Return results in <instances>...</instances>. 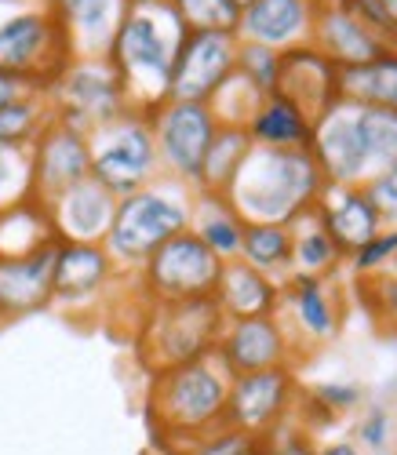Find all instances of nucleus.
Wrapping results in <instances>:
<instances>
[{"mask_svg":"<svg viewBox=\"0 0 397 455\" xmlns=\"http://www.w3.org/2000/svg\"><path fill=\"white\" fill-rule=\"evenodd\" d=\"M237 259L273 277L277 284H285L292 277V230L277 222H245L241 255Z\"/></svg>","mask_w":397,"mask_h":455,"instance_id":"nucleus-28","label":"nucleus"},{"mask_svg":"<svg viewBox=\"0 0 397 455\" xmlns=\"http://www.w3.org/2000/svg\"><path fill=\"white\" fill-rule=\"evenodd\" d=\"M365 194L372 197V204L379 208L386 226H397V164L383 168L379 175H372L365 182Z\"/></svg>","mask_w":397,"mask_h":455,"instance_id":"nucleus-42","label":"nucleus"},{"mask_svg":"<svg viewBox=\"0 0 397 455\" xmlns=\"http://www.w3.org/2000/svg\"><path fill=\"white\" fill-rule=\"evenodd\" d=\"M299 375L292 364L281 368H263L230 375L226 390V430H237L252 441H263L273 427L292 419V408L299 401Z\"/></svg>","mask_w":397,"mask_h":455,"instance_id":"nucleus-10","label":"nucleus"},{"mask_svg":"<svg viewBox=\"0 0 397 455\" xmlns=\"http://www.w3.org/2000/svg\"><path fill=\"white\" fill-rule=\"evenodd\" d=\"M277 69H281V52L273 48H263V44H252V41H237V66L233 73L259 92V95H273L277 88Z\"/></svg>","mask_w":397,"mask_h":455,"instance_id":"nucleus-37","label":"nucleus"},{"mask_svg":"<svg viewBox=\"0 0 397 455\" xmlns=\"http://www.w3.org/2000/svg\"><path fill=\"white\" fill-rule=\"evenodd\" d=\"M339 77H343V69L332 59H325L313 44H303V48L281 52V69H277L273 95L288 99L303 113V117L313 124L325 109H332L343 99Z\"/></svg>","mask_w":397,"mask_h":455,"instance_id":"nucleus-18","label":"nucleus"},{"mask_svg":"<svg viewBox=\"0 0 397 455\" xmlns=\"http://www.w3.org/2000/svg\"><path fill=\"white\" fill-rule=\"evenodd\" d=\"M383 8H386L390 22H393V29H397V0H383Z\"/></svg>","mask_w":397,"mask_h":455,"instance_id":"nucleus-48","label":"nucleus"},{"mask_svg":"<svg viewBox=\"0 0 397 455\" xmlns=\"http://www.w3.org/2000/svg\"><path fill=\"white\" fill-rule=\"evenodd\" d=\"M339 92L346 102L353 106H383V109H397V52L343 69L339 77Z\"/></svg>","mask_w":397,"mask_h":455,"instance_id":"nucleus-30","label":"nucleus"},{"mask_svg":"<svg viewBox=\"0 0 397 455\" xmlns=\"http://www.w3.org/2000/svg\"><path fill=\"white\" fill-rule=\"evenodd\" d=\"M390 434H393V415L383 404H369L365 415L357 419V441L372 451H383L390 444Z\"/></svg>","mask_w":397,"mask_h":455,"instance_id":"nucleus-41","label":"nucleus"},{"mask_svg":"<svg viewBox=\"0 0 397 455\" xmlns=\"http://www.w3.org/2000/svg\"><path fill=\"white\" fill-rule=\"evenodd\" d=\"M29 157H33V201L36 204L55 201L62 189L85 182L92 175L88 135L59 124L55 117L45 124V132L29 146Z\"/></svg>","mask_w":397,"mask_h":455,"instance_id":"nucleus-16","label":"nucleus"},{"mask_svg":"<svg viewBox=\"0 0 397 455\" xmlns=\"http://www.w3.org/2000/svg\"><path fill=\"white\" fill-rule=\"evenodd\" d=\"M226 390L230 375L212 357L179 364L150 375L146 394V423L161 448L186 455L197 441L226 427Z\"/></svg>","mask_w":397,"mask_h":455,"instance_id":"nucleus-2","label":"nucleus"},{"mask_svg":"<svg viewBox=\"0 0 397 455\" xmlns=\"http://www.w3.org/2000/svg\"><path fill=\"white\" fill-rule=\"evenodd\" d=\"M26 95H45V88H36L33 81L15 77V73H4V69H0V106H4V102H15V99H26Z\"/></svg>","mask_w":397,"mask_h":455,"instance_id":"nucleus-45","label":"nucleus"},{"mask_svg":"<svg viewBox=\"0 0 397 455\" xmlns=\"http://www.w3.org/2000/svg\"><path fill=\"white\" fill-rule=\"evenodd\" d=\"M33 201V157L29 146L0 142V212Z\"/></svg>","mask_w":397,"mask_h":455,"instance_id":"nucleus-34","label":"nucleus"},{"mask_svg":"<svg viewBox=\"0 0 397 455\" xmlns=\"http://www.w3.org/2000/svg\"><path fill=\"white\" fill-rule=\"evenodd\" d=\"M52 121L48 95H26L0 106V142L4 146H33L36 135Z\"/></svg>","mask_w":397,"mask_h":455,"instance_id":"nucleus-32","label":"nucleus"},{"mask_svg":"<svg viewBox=\"0 0 397 455\" xmlns=\"http://www.w3.org/2000/svg\"><path fill=\"white\" fill-rule=\"evenodd\" d=\"M88 146H92V179L102 189H109L117 201L161 175L150 113L125 109L117 121L95 128L88 135Z\"/></svg>","mask_w":397,"mask_h":455,"instance_id":"nucleus-7","label":"nucleus"},{"mask_svg":"<svg viewBox=\"0 0 397 455\" xmlns=\"http://www.w3.org/2000/svg\"><path fill=\"white\" fill-rule=\"evenodd\" d=\"M339 4H343L357 22H365L376 36H383V41L397 52V29H393V22H390V15H386V8H383V0H339Z\"/></svg>","mask_w":397,"mask_h":455,"instance_id":"nucleus-40","label":"nucleus"},{"mask_svg":"<svg viewBox=\"0 0 397 455\" xmlns=\"http://www.w3.org/2000/svg\"><path fill=\"white\" fill-rule=\"evenodd\" d=\"M121 8H142V4H165V0H117Z\"/></svg>","mask_w":397,"mask_h":455,"instance_id":"nucleus-47","label":"nucleus"},{"mask_svg":"<svg viewBox=\"0 0 397 455\" xmlns=\"http://www.w3.org/2000/svg\"><path fill=\"white\" fill-rule=\"evenodd\" d=\"M73 62L55 0H0V69L48 88Z\"/></svg>","mask_w":397,"mask_h":455,"instance_id":"nucleus-6","label":"nucleus"},{"mask_svg":"<svg viewBox=\"0 0 397 455\" xmlns=\"http://www.w3.org/2000/svg\"><path fill=\"white\" fill-rule=\"evenodd\" d=\"M252 444V437H245V434H237V430H215V434H208L205 441H197L186 455H241L245 448Z\"/></svg>","mask_w":397,"mask_h":455,"instance_id":"nucleus-44","label":"nucleus"},{"mask_svg":"<svg viewBox=\"0 0 397 455\" xmlns=\"http://www.w3.org/2000/svg\"><path fill=\"white\" fill-rule=\"evenodd\" d=\"M292 230V274H310V277H336L346 267L343 248L332 241V234L321 226L317 212H303L299 219L288 222Z\"/></svg>","mask_w":397,"mask_h":455,"instance_id":"nucleus-26","label":"nucleus"},{"mask_svg":"<svg viewBox=\"0 0 397 455\" xmlns=\"http://www.w3.org/2000/svg\"><path fill=\"white\" fill-rule=\"evenodd\" d=\"M223 310L215 295L201 299H175V302H150L142 321L135 324V354L139 364L157 375L179 364H193L215 354L223 335Z\"/></svg>","mask_w":397,"mask_h":455,"instance_id":"nucleus-5","label":"nucleus"},{"mask_svg":"<svg viewBox=\"0 0 397 455\" xmlns=\"http://www.w3.org/2000/svg\"><path fill=\"white\" fill-rule=\"evenodd\" d=\"M252 154V139H248V128H230V124H219L208 154H205V164H201V175H197V186L193 189H205V194H226L233 175L241 172L245 157Z\"/></svg>","mask_w":397,"mask_h":455,"instance_id":"nucleus-29","label":"nucleus"},{"mask_svg":"<svg viewBox=\"0 0 397 455\" xmlns=\"http://www.w3.org/2000/svg\"><path fill=\"white\" fill-rule=\"evenodd\" d=\"M357 135H361V146H365L369 179L397 164V109L357 106Z\"/></svg>","mask_w":397,"mask_h":455,"instance_id":"nucleus-31","label":"nucleus"},{"mask_svg":"<svg viewBox=\"0 0 397 455\" xmlns=\"http://www.w3.org/2000/svg\"><path fill=\"white\" fill-rule=\"evenodd\" d=\"M346 267H350V274L365 277V281L393 270L397 267V226H383L376 237H369L361 248H353L346 255Z\"/></svg>","mask_w":397,"mask_h":455,"instance_id":"nucleus-36","label":"nucleus"},{"mask_svg":"<svg viewBox=\"0 0 397 455\" xmlns=\"http://www.w3.org/2000/svg\"><path fill=\"white\" fill-rule=\"evenodd\" d=\"M241 455H266V451H263V441H252V444H248Z\"/></svg>","mask_w":397,"mask_h":455,"instance_id":"nucleus-49","label":"nucleus"},{"mask_svg":"<svg viewBox=\"0 0 397 455\" xmlns=\"http://www.w3.org/2000/svg\"><path fill=\"white\" fill-rule=\"evenodd\" d=\"M59 19L69 36L73 59H99L109 48V36L121 22V4L117 0H55Z\"/></svg>","mask_w":397,"mask_h":455,"instance_id":"nucleus-24","label":"nucleus"},{"mask_svg":"<svg viewBox=\"0 0 397 455\" xmlns=\"http://www.w3.org/2000/svg\"><path fill=\"white\" fill-rule=\"evenodd\" d=\"M237 4H241V8H248V4H252V0H237Z\"/></svg>","mask_w":397,"mask_h":455,"instance_id":"nucleus-50","label":"nucleus"},{"mask_svg":"<svg viewBox=\"0 0 397 455\" xmlns=\"http://www.w3.org/2000/svg\"><path fill=\"white\" fill-rule=\"evenodd\" d=\"M186 33H233L241 22L237 0H168Z\"/></svg>","mask_w":397,"mask_h":455,"instance_id":"nucleus-33","label":"nucleus"},{"mask_svg":"<svg viewBox=\"0 0 397 455\" xmlns=\"http://www.w3.org/2000/svg\"><path fill=\"white\" fill-rule=\"evenodd\" d=\"M45 212H48V222L59 241L102 244L109 222H113V212H117V197L88 175L85 182L62 189L55 201H48Z\"/></svg>","mask_w":397,"mask_h":455,"instance_id":"nucleus-20","label":"nucleus"},{"mask_svg":"<svg viewBox=\"0 0 397 455\" xmlns=\"http://www.w3.org/2000/svg\"><path fill=\"white\" fill-rule=\"evenodd\" d=\"M321 226L332 234V241L343 248V255H350L353 248H361L369 237H376L383 230V215L372 204V197L365 194V186H325L321 201L313 204Z\"/></svg>","mask_w":397,"mask_h":455,"instance_id":"nucleus-22","label":"nucleus"},{"mask_svg":"<svg viewBox=\"0 0 397 455\" xmlns=\"http://www.w3.org/2000/svg\"><path fill=\"white\" fill-rule=\"evenodd\" d=\"M237 66L233 33H182L172 62V99L208 102Z\"/></svg>","mask_w":397,"mask_h":455,"instance_id":"nucleus-14","label":"nucleus"},{"mask_svg":"<svg viewBox=\"0 0 397 455\" xmlns=\"http://www.w3.org/2000/svg\"><path fill=\"white\" fill-rule=\"evenodd\" d=\"M266 95H259L241 73H230V81L208 99L212 113L219 124H230V128H248V121L255 117V109L263 106Z\"/></svg>","mask_w":397,"mask_h":455,"instance_id":"nucleus-35","label":"nucleus"},{"mask_svg":"<svg viewBox=\"0 0 397 455\" xmlns=\"http://www.w3.org/2000/svg\"><path fill=\"white\" fill-rule=\"evenodd\" d=\"M325 175L313 154L303 149H266L252 146L241 172L233 175L226 201L245 222H277L288 226L303 212H310L325 194Z\"/></svg>","mask_w":397,"mask_h":455,"instance_id":"nucleus-3","label":"nucleus"},{"mask_svg":"<svg viewBox=\"0 0 397 455\" xmlns=\"http://www.w3.org/2000/svg\"><path fill=\"white\" fill-rule=\"evenodd\" d=\"M215 302H219L226 321L273 317L277 307H281V284L259 270H252L248 262L230 259V262H223V277L215 284Z\"/></svg>","mask_w":397,"mask_h":455,"instance_id":"nucleus-23","label":"nucleus"},{"mask_svg":"<svg viewBox=\"0 0 397 455\" xmlns=\"http://www.w3.org/2000/svg\"><path fill=\"white\" fill-rule=\"evenodd\" d=\"M277 317L285 321L288 335L299 343L321 347L339 335L343 328V299L336 288V277H310V274H292L281 284V307Z\"/></svg>","mask_w":397,"mask_h":455,"instance_id":"nucleus-15","label":"nucleus"},{"mask_svg":"<svg viewBox=\"0 0 397 455\" xmlns=\"http://www.w3.org/2000/svg\"><path fill=\"white\" fill-rule=\"evenodd\" d=\"M310 154L321 168L325 182L332 186H365V146L357 135V106L339 99L332 109H325L310 128Z\"/></svg>","mask_w":397,"mask_h":455,"instance_id":"nucleus-17","label":"nucleus"},{"mask_svg":"<svg viewBox=\"0 0 397 455\" xmlns=\"http://www.w3.org/2000/svg\"><path fill=\"white\" fill-rule=\"evenodd\" d=\"M310 44L321 52L325 59H332L339 69H353L376 62L383 55H390L393 48L376 36L365 22H357L339 0H313V33Z\"/></svg>","mask_w":397,"mask_h":455,"instance_id":"nucleus-19","label":"nucleus"},{"mask_svg":"<svg viewBox=\"0 0 397 455\" xmlns=\"http://www.w3.org/2000/svg\"><path fill=\"white\" fill-rule=\"evenodd\" d=\"M310 128L313 124L288 99L266 95L263 106L255 109V117L248 121V139L252 146H266V149H303L310 146Z\"/></svg>","mask_w":397,"mask_h":455,"instance_id":"nucleus-27","label":"nucleus"},{"mask_svg":"<svg viewBox=\"0 0 397 455\" xmlns=\"http://www.w3.org/2000/svg\"><path fill=\"white\" fill-rule=\"evenodd\" d=\"M215 361L223 364L226 375H245V371L281 368V364L299 368V347L277 314L241 317L223 324V335L215 343Z\"/></svg>","mask_w":397,"mask_h":455,"instance_id":"nucleus-13","label":"nucleus"},{"mask_svg":"<svg viewBox=\"0 0 397 455\" xmlns=\"http://www.w3.org/2000/svg\"><path fill=\"white\" fill-rule=\"evenodd\" d=\"M117 281H121V270L113 267V259L106 255L102 244L55 241L52 307H59L66 317H77L85 310H99L109 299Z\"/></svg>","mask_w":397,"mask_h":455,"instance_id":"nucleus-12","label":"nucleus"},{"mask_svg":"<svg viewBox=\"0 0 397 455\" xmlns=\"http://www.w3.org/2000/svg\"><path fill=\"white\" fill-rule=\"evenodd\" d=\"M313 33V0H252L241 8L237 41H252L273 52H292L310 44Z\"/></svg>","mask_w":397,"mask_h":455,"instance_id":"nucleus-21","label":"nucleus"},{"mask_svg":"<svg viewBox=\"0 0 397 455\" xmlns=\"http://www.w3.org/2000/svg\"><path fill=\"white\" fill-rule=\"evenodd\" d=\"M190 230L201 237L223 262L241 255V237H245V219L233 212V204L223 194H193V212H190Z\"/></svg>","mask_w":397,"mask_h":455,"instance_id":"nucleus-25","label":"nucleus"},{"mask_svg":"<svg viewBox=\"0 0 397 455\" xmlns=\"http://www.w3.org/2000/svg\"><path fill=\"white\" fill-rule=\"evenodd\" d=\"M263 451L266 455H317V444L310 430H303L296 419H285L281 427H273L263 437Z\"/></svg>","mask_w":397,"mask_h":455,"instance_id":"nucleus-39","label":"nucleus"},{"mask_svg":"<svg viewBox=\"0 0 397 455\" xmlns=\"http://www.w3.org/2000/svg\"><path fill=\"white\" fill-rule=\"evenodd\" d=\"M193 194H197L193 186L161 172L142 189L117 201L113 222L102 237V248L113 259V267L121 274H139L142 262L165 241L190 230Z\"/></svg>","mask_w":397,"mask_h":455,"instance_id":"nucleus-4","label":"nucleus"},{"mask_svg":"<svg viewBox=\"0 0 397 455\" xmlns=\"http://www.w3.org/2000/svg\"><path fill=\"white\" fill-rule=\"evenodd\" d=\"M182 33L186 29L168 0L121 12V22H117L106 48V62L125 88L128 109L153 113L172 99V62Z\"/></svg>","mask_w":397,"mask_h":455,"instance_id":"nucleus-1","label":"nucleus"},{"mask_svg":"<svg viewBox=\"0 0 397 455\" xmlns=\"http://www.w3.org/2000/svg\"><path fill=\"white\" fill-rule=\"evenodd\" d=\"M306 394L321 404L328 415H336V419L365 404V390L357 383H317V387H306Z\"/></svg>","mask_w":397,"mask_h":455,"instance_id":"nucleus-38","label":"nucleus"},{"mask_svg":"<svg viewBox=\"0 0 397 455\" xmlns=\"http://www.w3.org/2000/svg\"><path fill=\"white\" fill-rule=\"evenodd\" d=\"M219 277H223V259L193 230H182L172 241H165L135 274V281L150 302L215 295Z\"/></svg>","mask_w":397,"mask_h":455,"instance_id":"nucleus-9","label":"nucleus"},{"mask_svg":"<svg viewBox=\"0 0 397 455\" xmlns=\"http://www.w3.org/2000/svg\"><path fill=\"white\" fill-rule=\"evenodd\" d=\"M317 455H361V448L353 441H328V444L317 448Z\"/></svg>","mask_w":397,"mask_h":455,"instance_id":"nucleus-46","label":"nucleus"},{"mask_svg":"<svg viewBox=\"0 0 397 455\" xmlns=\"http://www.w3.org/2000/svg\"><path fill=\"white\" fill-rule=\"evenodd\" d=\"M150 128H153V142H157V161L161 172L197 186L201 175L205 154L219 132V121L208 102H182V99H168L165 106H157L150 113Z\"/></svg>","mask_w":397,"mask_h":455,"instance_id":"nucleus-11","label":"nucleus"},{"mask_svg":"<svg viewBox=\"0 0 397 455\" xmlns=\"http://www.w3.org/2000/svg\"><path fill=\"white\" fill-rule=\"evenodd\" d=\"M48 102H52V117L73 132L92 135L95 128L117 121L128 109L125 88L117 81L113 66L106 62V55L99 59H73L59 81L48 88Z\"/></svg>","mask_w":397,"mask_h":455,"instance_id":"nucleus-8","label":"nucleus"},{"mask_svg":"<svg viewBox=\"0 0 397 455\" xmlns=\"http://www.w3.org/2000/svg\"><path fill=\"white\" fill-rule=\"evenodd\" d=\"M369 284V299H372V310L379 317H390L393 328H397V270H386V274H376Z\"/></svg>","mask_w":397,"mask_h":455,"instance_id":"nucleus-43","label":"nucleus"}]
</instances>
